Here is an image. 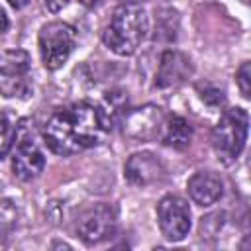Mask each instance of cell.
Segmentation results:
<instances>
[{"label":"cell","instance_id":"16","mask_svg":"<svg viewBox=\"0 0 251 251\" xmlns=\"http://www.w3.org/2000/svg\"><path fill=\"white\" fill-rule=\"evenodd\" d=\"M235 80H237V86H239V92L243 94V98H249L251 96V65L247 61L241 63V67L235 75Z\"/></svg>","mask_w":251,"mask_h":251},{"label":"cell","instance_id":"7","mask_svg":"<svg viewBox=\"0 0 251 251\" xmlns=\"http://www.w3.org/2000/svg\"><path fill=\"white\" fill-rule=\"evenodd\" d=\"M116 212L108 204H94L86 208L76 222V233L86 245H96L110 239L116 233Z\"/></svg>","mask_w":251,"mask_h":251},{"label":"cell","instance_id":"9","mask_svg":"<svg viewBox=\"0 0 251 251\" xmlns=\"http://www.w3.org/2000/svg\"><path fill=\"white\" fill-rule=\"evenodd\" d=\"M45 167V157L41 153V149L37 147V143L33 141V137H29L27 133L18 137L14 155H12V171L20 180H31L35 176H39V173Z\"/></svg>","mask_w":251,"mask_h":251},{"label":"cell","instance_id":"12","mask_svg":"<svg viewBox=\"0 0 251 251\" xmlns=\"http://www.w3.org/2000/svg\"><path fill=\"white\" fill-rule=\"evenodd\" d=\"M188 194L198 206H212L224 196V180L214 171H198L186 182Z\"/></svg>","mask_w":251,"mask_h":251},{"label":"cell","instance_id":"17","mask_svg":"<svg viewBox=\"0 0 251 251\" xmlns=\"http://www.w3.org/2000/svg\"><path fill=\"white\" fill-rule=\"evenodd\" d=\"M43 4H45V8L49 10V12H61L67 4H69V0H43Z\"/></svg>","mask_w":251,"mask_h":251},{"label":"cell","instance_id":"6","mask_svg":"<svg viewBox=\"0 0 251 251\" xmlns=\"http://www.w3.org/2000/svg\"><path fill=\"white\" fill-rule=\"evenodd\" d=\"M157 222L167 241H182L190 231V208L184 198L167 194L157 204Z\"/></svg>","mask_w":251,"mask_h":251},{"label":"cell","instance_id":"11","mask_svg":"<svg viewBox=\"0 0 251 251\" xmlns=\"http://www.w3.org/2000/svg\"><path fill=\"white\" fill-rule=\"evenodd\" d=\"M192 75V63L190 59L175 49H169L159 59V69L155 76V86L161 90L176 88L180 86L188 76Z\"/></svg>","mask_w":251,"mask_h":251},{"label":"cell","instance_id":"19","mask_svg":"<svg viewBox=\"0 0 251 251\" xmlns=\"http://www.w3.org/2000/svg\"><path fill=\"white\" fill-rule=\"evenodd\" d=\"M29 0H8V4L12 6V8H16V10H20V8H24L25 4H27Z\"/></svg>","mask_w":251,"mask_h":251},{"label":"cell","instance_id":"5","mask_svg":"<svg viewBox=\"0 0 251 251\" xmlns=\"http://www.w3.org/2000/svg\"><path fill=\"white\" fill-rule=\"evenodd\" d=\"M0 94L4 98H27L31 94V63L24 49L0 53Z\"/></svg>","mask_w":251,"mask_h":251},{"label":"cell","instance_id":"14","mask_svg":"<svg viewBox=\"0 0 251 251\" xmlns=\"http://www.w3.org/2000/svg\"><path fill=\"white\" fill-rule=\"evenodd\" d=\"M18 206L10 198H0V247H6L16 226H18Z\"/></svg>","mask_w":251,"mask_h":251},{"label":"cell","instance_id":"18","mask_svg":"<svg viewBox=\"0 0 251 251\" xmlns=\"http://www.w3.org/2000/svg\"><path fill=\"white\" fill-rule=\"evenodd\" d=\"M6 27H8V20H6L4 10L0 8V33H4V31H6Z\"/></svg>","mask_w":251,"mask_h":251},{"label":"cell","instance_id":"22","mask_svg":"<svg viewBox=\"0 0 251 251\" xmlns=\"http://www.w3.org/2000/svg\"><path fill=\"white\" fill-rule=\"evenodd\" d=\"M241 2H245V4H247V2H249V0H241Z\"/></svg>","mask_w":251,"mask_h":251},{"label":"cell","instance_id":"13","mask_svg":"<svg viewBox=\"0 0 251 251\" xmlns=\"http://www.w3.org/2000/svg\"><path fill=\"white\" fill-rule=\"evenodd\" d=\"M159 137H161V141L167 147L184 149L190 143V139H192V127H190V124L182 116L171 114V116L163 118Z\"/></svg>","mask_w":251,"mask_h":251},{"label":"cell","instance_id":"2","mask_svg":"<svg viewBox=\"0 0 251 251\" xmlns=\"http://www.w3.org/2000/svg\"><path fill=\"white\" fill-rule=\"evenodd\" d=\"M149 31L147 12L139 4H122L114 10L102 33L104 45L116 55H133Z\"/></svg>","mask_w":251,"mask_h":251},{"label":"cell","instance_id":"21","mask_svg":"<svg viewBox=\"0 0 251 251\" xmlns=\"http://www.w3.org/2000/svg\"><path fill=\"white\" fill-rule=\"evenodd\" d=\"M124 2H127V4H137V2H143V0H124Z\"/></svg>","mask_w":251,"mask_h":251},{"label":"cell","instance_id":"15","mask_svg":"<svg viewBox=\"0 0 251 251\" xmlns=\"http://www.w3.org/2000/svg\"><path fill=\"white\" fill-rule=\"evenodd\" d=\"M14 139H16V127L12 126L8 116L0 112V163L10 153V149L14 145Z\"/></svg>","mask_w":251,"mask_h":251},{"label":"cell","instance_id":"3","mask_svg":"<svg viewBox=\"0 0 251 251\" xmlns=\"http://www.w3.org/2000/svg\"><path fill=\"white\" fill-rule=\"evenodd\" d=\"M249 131V114L243 108L226 110L212 129V147L218 159L231 165L243 151Z\"/></svg>","mask_w":251,"mask_h":251},{"label":"cell","instance_id":"1","mask_svg":"<svg viewBox=\"0 0 251 251\" xmlns=\"http://www.w3.org/2000/svg\"><path fill=\"white\" fill-rule=\"evenodd\" d=\"M104 124L100 110L88 102H75L59 106L43 124L45 145L63 157L76 155L102 141Z\"/></svg>","mask_w":251,"mask_h":251},{"label":"cell","instance_id":"4","mask_svg":"<svg viewBox=\"0 0 251 251\" xmlns=\"http://www.w3.org/2000/svg\"><path fill=\"white\" fill-rule=\"evenodd\" d=\"M39 53L49 71L61 69L76 43V29L67 22H49L39 29Z\"/></svg>","mask_w":251,"mask_h":251},{"label":"cell","instance_id":"20","mask_svg":"<svg viewBox=\"0 0 251 251\" xmlns=\"http://www.w3.org/2000/svg\"><path fill=\"white\" fill-rule=\"evenodd\" d=\"M82 6H86V8H94L96 4H98V0H78Z\"/></svg>","mask_w":251,"mask_h":251},{"label":"cell","instance_id":"10","mask_svg":"<svg viewBox=\"0 0 251 251\" xmlns=\"http://www.w3.org/2000/svg\"><path fill=\"white\" fill-rule=\"evenodd\" d=\"M124 175H126V180L133 186H149L159 182L165 176V167L155 153L139 151L126 161Z\"/></svg>","mask_w":251,"mask_h":251},{"label":"cell","instance_id":"8","mask_svg":"<svg viewBox=\"0 0 251 251\" xmlns=\"http://www.w3.org/2000/svg\"><path fill=\"white\" fill-rule=\"evenodd\" d=\"M163 118L165 116L159 106L147 104L135 110H127L122 116L120 124H122V131L126 137L135 139V141H151L159 137Z\"/></svg>","mask_w":251,"mask_h":251}]
</instances>
